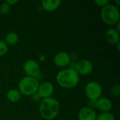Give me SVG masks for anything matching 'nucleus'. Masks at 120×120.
I'll return each mask as SVG.
<instances>
[{
  "label": "nucleus",
  "mask_w": 120,
  "mask_h": 120,
  "mask_svg": "<svg viewBox=\"0 0 120 120\" xmlns=\"http://www.w3.org/2000/svg\"><path fill=\"white\" fill-rule=\"evenodd\" d=\"M60 110L59 101L50 97L41 99L39 105V112L41 117L45 120H53L58 115Z\"/></svg>",
  "instance_id": "obj_1"
},
{
  "label": "nucleus",
  "mask_w": 120,
  "mask_h": 120,
  "mask_svg": "<svg viewBox=\"0 0 120 120\" xmlns=\"http://www.w3.org/2000/svg\"><path fill=\"white\" fill-rule=\"evenodd\" d=\"M56 81L63 89H73L79 84V75L73 68H64L57 73Z\"/></svg>",
  "instance_id": "obj_2"
},
{
  "label": "nucleus",
  "mask_w": 120,
  "mask_h": 120,
  "mask_svg": "<svg viewBox=\"0 0 120 120\" xmlns=\"http://www.w3.org/2000/svg\"><path fill=\"white\" fill-rule=\"evenodd\" d=\"M102 20L109 25H116L120 22V13L115 4H109L101 10Z\"/></svg>",
  "instance_id": "obj_3"
},
{
  "label": "nucleus",
  "mask_w": 120,
  "mask_h": 120,
  "mask_svg": "<svg viewBox=\"0 0 120 120\" xmlns=\"http://www.w3.org/2000/svg\"><path fill=\"white\" fill-rule=\"evenodd\" d=\"M39 83V81L37 78L25 76L20 80L18 90L22 96H31L37 92Z\"/></svg>",
  "instance_id": "obj_4"
},
{
  "label": "nucleus",
  "mask_w": 120,
  "mask_h": 120,
  "mask_svg": "<svg viewBox=\"0 0 120 120\" xmlns=\"http://www.w3.org/2000/svg\"><path fill=\"white\" fill-rule=\"evenodd\" d=\"M84 93L89 101H96L101 97L103 94V88L98 82L91 81L86 84Z\"/></svg>",
  "instance_id": "obj_5"
},
{
  "label": "nucleus",
  "mask_w": 120,
  "mask_h": 120,
  "mask_svg": "<svg viewBox=\"0 0 120 120\" xmlns=\"http://www.w3.org/2000/svg\"><path fill=\"white\" fill-rule=\"evenodd\" d=\"M22 69L27 77H34L38 79L39 77L41 75L40 66L39 63L33 59H29L26 60L23 64Z\"/></svg>",
  "instance_id": "obj_6"
},
{
  "label": "nucleus",
  "mask_w": 120,
  "mask_h": 120,
  "mask_svg": "<svg viewBox=\"0 0 120 120\" xmlns=\"http://www.w3.org/2000/svg\"><path fill=\"white\" fill-rule=\"evenodd\" d=\"M73 69L79 75H89L94 70V65L89 60L81 59L75 63Z\"/></svg>",
  "instance_id": "obj_7"
},
{
  "label": "nucleus",
  "mask_w": 120,
  "mask_h": 120,
  "mask_svg": "<svg viewBox=\"0 0 120 120\" xmlns=\"http://www.w3.org/2000/svg\"><path fill=\"white\" fill-rule=\"evenodd\" d=\"M94 106L101 112H109L112 108V103L110 99L101 97L96 101H90V108Z\"/></svg>",
  "instance_id": "obj_8"
},
{
  "label": "nucleus",
  "mask_w": 120,
  "mask_h": 120,
  "mask_svg": "<svg viewBox=\"0 0 120 120\" xmlns=\"http://www.w3.org/2000/svg\"><path fill=\"white\" fill-rule=\"evenodd\" d=\"M54 93V86L49 81H44L39 83L37 94L41 99L52 97Z\"/></svg>",
  "instance_id": "obj_9"
},
{
  "label": "nucleus",
  "mask_w": 120,
  "mask_h": 120,
  "mask_svg": "<svg viewBox=\"0 0 120 120\" xmlns=\"http://www.w3.org/2000/svg\"><path fill=\"white\" fill-rule=\"evenodd\" d=\"M53 63L58 68H65L71 63V56L66 51L58 52L53 58Z\"/></svg>",
  "instance_id": "obj_10"
},
{
  "label": "nucleus",
  "mask_w": 120,
  "mask_h": 120,
  "mask_svg": "<svg viewBox=\"0 0 120 120\" xmlns=\"http://www.w3.org/2000/svg\"><path fill=\"white\" fill-rule=\"evenodd\" d=\"M77 117L79 120H96L97 113L92 108L83 107L79 110Z\"/></svg>",
  "instance_id": "obj_11"
},
{
  "label": "nucleus",
  "mask_w": 120,
  "mask_h": 120,
  "mask_svg": "<svg viewBox=\"0 0 120 120\" xmlns=\"http://www.w3.org/2000/svg\"><path fill=\"white\" fill-rule=\"evenodd\" d=\"M105 39L108 44L117 45L120 43V32L115 28H110L105 32Z\"/></svg>",
  "instance_id": "obj_12"
},
{
  "label": "nucleus",
  "mask_w": 120,
  "mask_h": 120,
  "mask_svg": "<svg viewBox=\"0 0 120 120\" xmlns=\"http://www.w3.org/2000/svg\"><path fill=\"white\" fill-rule=\"evenodd\" d=\"M42 8L48 12H52L57 10L61 5V0H44L41 1Z\"/></svg>",
  "instance_id": "obj_13"
},
{
  "label": "nucleus",
  "mask_w": 120,
  "mask_h": 120,
  "mask_svg": "<svg viewBox=\"0 0 120 120\" xmlns=\"http://www.w3.org/2000/svg\"><path fill=\"white\" fill-rule=\"evenodd\" d=\"M22 97L20 92L15 89H11L8 91L6 94V98L8 101L11 103H17L18 102Z\"/></svg>",
  "instance_id": "obj_14"
},
{
  "label": "nucleus",
  "mask_w": 120,
  "mask_h": 120,
  "mask_svg": "<svg viewBox=\"0 0 120 120\" xmlns=\"http://www.w3.org/2000/svg\"><path fill=\"white\" fill-rule=\"evenodd\" d=\"M19 40V36L18 34L15 32H8L4 39L5 43L7 44L8 46H15Z\"/></svg>",
  "instance_id": "obj_15"
},
{
  "label": "nucleus",
  "mask_w": 120,
  "mask_h": 120,
  "mask_svg": "<svg viewBox=\"0 0 120 120\" xmlns=\"http://www.w3.org/2000/svg\"><path fill=\"white\" fill-rule=\"evenodd\" d=\"M96 120H115V116L109 112H101L99 115H97Z\"/></svg>",
  "instance_id": "obj_16"
},
{
  "label": "nucleus",
  "mask_w": 120,
  "mask_h": 120,
  "mask_svg": "<svg viewBox=\"0 0 120 120\" xmlns=\"http://www.w3.org/2000/svg\"><path fill=\"white\" fill-rule=\"evenodd\" d=\"M11 11V6L8 5L6 2H3L0 4V15L8 14Z\"/></svg>",
  "instance_id": "obj_17"
},
{
  "label": "nucleus",
  "mask_w": 120,
  "mask_h": 120,
  "mask_svg": "<svg viewBox=\"0 0 120 120\" xmlns=\"http://www.w3.org/2000/svg\"><path fill=\"white\" fill-rule=\"evenodd\" d=\"M110 94L114 98H118L120 96V86L119 84L113 85L110 89Z\"/></svg>",
  "instance_id": "obj_18"
},
{
  "label": "nucleus",
  "mask_w": 120,
  "mask_h": 120,
  "mask_svg": "<svg viewBox=\"0 0 120 120\" xmlns=\"http://www.w3.org/2000/svg\"><path fill=\"white\" fill-rule=\"evenodd\" d=\"M8 51V46L4 40H0V56H4Z\"/></svg>",
  "instance_id": "obj_19"
},
{
  "label": "nucleus",
  "mask_w": 120,
  "mask_h": 120,
  "mask_svg": "<svg viewBox=\"0 0 120 120\" xmlns=\"http://www.w3.org/2000/svg\"><path fill=\"white\" fill-rule=\"evenodd\" d=\"M94 3L96 4V6L101 7V8L107 6L108 4H110L109 0H95Z\"/></svg>",
  "instance_id": "obj_20"
},
{
  "label": "nucleus",
  "mask_w": 120,
  "mask_h": 120,
  "mask_svg": "<svg viewBox=\"0 0 120 120\" xmlns=\"http://www.w3.org/2000/svg\"><path fill=\"white\" fill-rule=\"evenodd\" d=\"M31 98H32V100L34 102L39 101L41 99V98H40V96H39V94H37V92L35 93V94H34L33 95H32V96H31Z\"/></svg>",
  "instance_id": "obj_21"
},
{
  "label": "nucleus",
  "mask_w": 120,
  "mask_h": 120,
  "mask_svg": "<svg viewBox=\"0 0 120 120\" xmlns=\"http://www.w3.org/2000/svg\"><path fill=\"white\" fill-rule=\"evenodd\" d=\"M5 2H6L8 5H10L11 6L13 5H15V4H17L18 2V0H6Z\"/></svg>",
  "instance_id": "obj_22"
},
{
  "label": "nucleus",
  "mask_w": 120,
  "mask_h": 120,
  "mask_svg": "<svg viewBox=\"0 0 120 120\" xmlns=\"http://www.w3.org/2000/svg\"><path fill=\"white\" fill-rule=\"evenodd\" d=\"M39 59H40V60H41V62L44 61V60H45V57H44V56H41Z\"/></svg>",
  "instance_id": "obj_23"
},
{
  "label": "nucleus",
  "mask_w": 120,
  "mask_h": 120,
  "mask_svg": "<svg viewBox=\"0 0 120 120\" xmlns=\"http://www.w3.org/2000/svg\"><path fill=\"white\" fill-rule=\"evenodd\" d=\"M115 3H116V4H117L118 6H119V5L120 4V1H119V0H115Z\"/></svg>",
  "instance_id": "obj_24"
},
{
  "label": "nucleus",
  "mask_w": 120,
  "mask_h": 120,
  "mask_svg": "<svg viewBox=\"0 0 120 120\" xmlns=\"http://www.w3.org/2000/svg\"></svg>",
  "instance_id": "obj_25"
}]
</instances>
